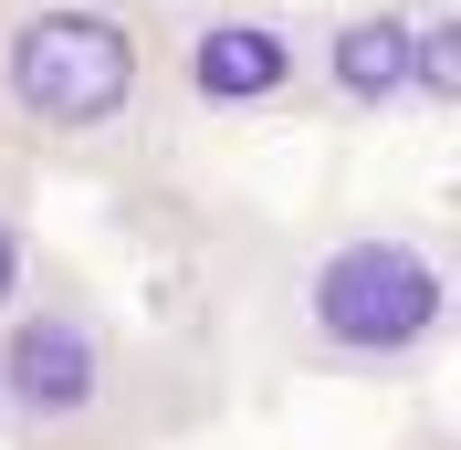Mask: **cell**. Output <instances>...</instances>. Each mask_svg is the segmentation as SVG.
<instances>
[{"label": "cell", "instance_id": "cell-2", "mask_svg": "<svg viewBox=\"0 0 461 450\" xmlns=\"http://www.w3.org/2000/svg\"><path fill=\"white\" fill-rule=\"evenodd\" d=\"M158 22L137 0H0V137L11 147H115L158 105Z\"/></svg>", "mask_w": 461, "mask_h": 450}, {"label": "cell", "instance_id": "cell-1", "mask_svg": "<svg viewBox=\"0 0 461 450\" xmlns=\"http://www.w3.org/2000/svg\"><path fill=\"white\" fill-rule=\"evenodd\" d=\"M461 336V293L430 230L409 220H346L304 241L273 293V346L304 377H420Z\"/></svg>", "mask_w": 461, "mask_h": 450}, {"label": "cell", "instance_id": "cell-6", "mask_svg": "<svg viewBox=\"0 0 461 450\" xmlns=\"http://www.w3.org/2000/svg\"><path fill=\"white\" fill-rule=\"evenodd\" d=\"M409 115H461V0H409Z\"/></svg>", "mask_w": 461, "mask_h": 450}, {"label": "cell", "instance_id": "cell-4", "mask_svg": "<svg viewBox=\"0 0 461 450\" xmlns=\"http://www.w3.org/2000/svg\"><path fill=\"white\" fill-rule=\"evenodd\" d=\"M304 53H315V22H284V11H189L158 42V74L200 115H273V105H304Z\"/></svg>", "mask_w": 461, "mask_h": 450}, {"label": "cell", "instance_id": "cell-7", "mask_svg": "<svg viewBox=\"0 0 461 450\" xmlns=\"http://www.w3.org/2000/svg\"><path fill=\"white\" fill-rule=\"evenodd\" d=\"M22 283H32V220H22V199L0 189V314L22 304Z\"/></svg>", "mask_w": 461, "mask_h": 450}, {"label": "cell", "instance_id": "cell-5", "mask_svg": "<svg viewBox=\"0 0 461 450\" xmlns=\"http://www.w3.org/2000/svg\"><path fill=\"white\" fill-rule=\"evenodd\" d=\"M304 94H315L325 115H357V126L409 115V0L325 11V22H315V53H304Z\"/></svg>", "mask_w": 461, "mask_h": 450}, {"label": "cell", "instance_id": "cell-3", "mask_svg": "<svg viewBox=\"0 0 461 450\" xmlns=\"http://www.w3.org/2000/svg\"><path fill=\"white\" fill-rule=\"evenodd\" d=\"M126 356L115 325L74 283H22V304L0 314V429L22 450H74L115 419Z\"/></svg>", "mask_w": 461, "mask_h": 450}]
</instances>
